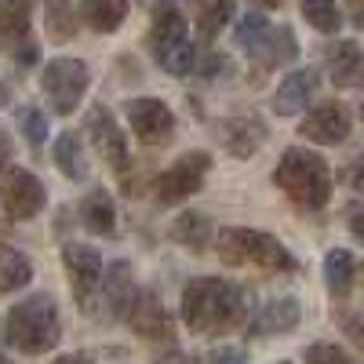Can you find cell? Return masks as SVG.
<instances>
[{"instance_id":"1","label":"cell","mask_w":364,"mask_h":364,"mask_svg":"<svg viewBox=\"0 0 364 364\" xmlns=\"http://www.w3.org/2000/svg\"><path fill=\"white\" fill-rule=\"evenodd\" d=\"M178 310L193 336H230L248 321V295L226 277H197L182 288Z\"/></svg>"},{"instance_id":"2","label":"cell","mask_w":364,"mask_h":364,"mask_svg":"<svg viewBox=\"0 0 364 364\" xmlns=\"http://www.w3.org/2000/svg\"><path fill=\"white\" fill-rule=\"evenodd\" d=\"M4 336L15 350L37 357L48 353L58 339H63V321H58V306L48 291L26 295L22 302H15L8 321H4Z\"/></svg>"},{"instance_id":"3","label":"cell","mask_w":364,"mask_h":364,"mask_svg":"<svg viewBox=\"0 0 364 364\" xmlns=\"http://www.w3.org/2000/svg\"><path fill=\"white\" fill-rule=\"evenodd\" d=\"M273 182L284 190L288 200H295L306 211L324 208L331 197V171H328L324 157H317L314 149H302V146L284 149L277 171H273Z\"/></svg>"},{"instance_id":"4","label":"cell","mask_w":364,"mask_h":364,"mask_svg":"<svg viewBox=\"0 0 364 364\" xmlns=\"http://www.w3.org/2000/svg\"><path fill=\"white\" fill-rule=\"evenodd\" d=\"M219 259L226 266H259V269H273V273H291L299 266L291 259V252L273 233L245 230V226H230L219 233Z\"/></svg>"},{"instance_id":"5","label":"cell","mask_w":364,"mask_h":364,"mask_svg":"<svg viewBox=\"0 0 364 364\" xmlns=\"http://www.w3.org/2000/svg\"><path fill=\"white\" fill-rule=\"evenodd\" d=\"M87 84H91V77L80 58H51L41 73V87L51 102V113H58V117H70L80 106Z\"/></svg>"},{"instance_id":"6","label":"cell","mask_w":364,"mask_h":364,"mask_svg":"<svg viewBox=\"0 0 364 364\" xmlns=\"http://www.w3.org/2000/svg\"><path fill=\"white\" fill-rule=\"evenodd\" d=\"M211 171V157L204 154H182L157 182H154V190H157V200L161 204H182L186 197H193L200 186H204V175Z\"/></svg>"},{"instance_id":"7","label":"cell","mask_w":364,"mask_h":364,"mask_svg":"<svg viewBox=\"0 0 364 364\" xmlns=\"http://www.w3.org/2000/svg\"><path fill=\"white\" fill-rule=\"evenodd\" d=\"M139 288L132 281V266L120 259L109 266V273H102V288L95 295V302H91V317H99V321H128V310H132V302H135Z\"/></svg>"},{"instance_id":"8","label":"cell","mask_w":364,"mask_h":364,"mask_svg":"<svg viewBox=\"0 0 364 364\" xmlns=\"http://www.w3.org/2000/svg\"><path fill=\"white\" fill-rule=\"evenodd\" d=\"M44 200H48L44 182L33 171H26V168H8L4 171V182H0V204H4V211L11 219L26 223V219L41 215Z\"/></svg>"},{"instance_id":"9","label":"cell","mask_w":364,"mask_h":364,"mask_svg":"<svg viewBox=\"0 0 364 364\" xmlns=\"http://www.w3.org/2000/svg\"><path fill=\"white\" fill-rule=\"evenodd\" d=\"M63 262H66V273H70V288H73V299L80 302L84 310H91L99 288H102V255L91 248V245H66L63 248Z\"/></svg>"},{"instance_id":"10","label":"cell","mask_w":364,"mask_h":364,"mask_svg":"<svg viewBox=\"0 0 364 364\" xmlns=\"http://www.w3.org/2000/svg\"><path fill=\"white\" fill-rule=\"evenodd\" d=\"M128 124L142 146H168L175 135V113L161 99H132L124 106Z\"/></svg>"},{"instance_id":"11","label":"cell","mask_w":364,"mask_h":364,"mask_svg":"<svg viewBox=\"0 0 364 364\" xmlns=\"http://www.w3.org/2000/svg\"><path fill=\"white\" fill-rule=\"evenodd\" d=\"M87 139H91L95 154L109 168L128 171V139H124V132L117 128V120H113V113L106 106H91V113H87Z\"/></svg>"},{"instance_id":"12","label":"cell","mask_w":364,"mask_h":364,"mask_svg":"<svg viewBox=\"0 0 364 364\" xmlns=\"http://www.w3.org/2000/svg\"><path fill=\"white\" fill-rule=\"evenodd\" d=\"M299 135L317 142V146H339L350 135V113L339 102H321L317 109H310L306 117H302Z\"/></svg>"},{"instance_id":"13","label":"cell","mask_w":364,"mask_h":364,"mask_svg":"<svg viewBox=\"0 0 364 364\" xmlns=\"http://www.w3.org/2000/svg\"><path fill=\"white\" fill-rule=\"evenodd\" d=\"M302 317V306L299 299L284 295V299H269L262 302V306L255 310V317L248 321V331L252 339H273V336H284V331H291Z\"/></svg>"},{"instance_id":"14","label":"cell","mask_w":364,"mask_h":364,"mask_svg":"<svg viewBox=\"0 0 364 364\" xmlns=\"http://www.w3.org/2000/svg\"><path fill=\"white\" fill-rule=\"evenodd\" d=\"M128 324L135 336L149 339V343H161V339H171V321H168V310L161 306V295L157 291H139L132 310H128Z\"/></svg>"},{"instance_id":"15","label":"cell","mask_w":364,"mask_h":364,"mask_svg":"<svg viewBox=\"0 0 364 364\" xmlns=\"http://www.w3.org/2000/svg\"><path fill=\"white\" fill-rule=\"evenodd\" d=\"M324 70L336 87H364V51L353 41H331L324 48Z\"/></svg>"},{"instance_id":"16","label":"cell","mask_w":364,"mask_h":364,"mask_svg":"<svg viewBox=\"0 0 364 364\" xmlns=\"http://www.w3.org/2000/svg\"><path fill=\"white\" fill-rule=\"evenodd\" d=\"M266 135H269L266 124L259 117H252V113H237V117H230L223 124V146H226V154L237 157V161L255 157L262 149V142H266Z\"/></svg>"},{"instance_id":"17","label":"cell","mask_w":364,"mask_h":364,"mask_svg":"<svg viewBox=\"0 0 364 364\" xmlns=\"http://www.w3.org/2000/svg\"><path fill=\"white\" fill-rule=\"evenodd\" d=\"M317 87H321L317 70H295V73H288V77L277 84V91H273V113H281V117L302 113V109L314 102Z\"/></svg>"},{"instance_id":"18","label":"cell","mask_w":364,"mask_h":364,"mask_svg":"<svg viewBox=\"0 0 364 364\" xmlns=\"http://www.w3.org/2000/svg\"><path fill=\"white\" fill-rule=\"evenodd\" d=\"M248 55H252V63H259V70H277V66L295 63L299 41H295V33H291L288 26H269L266 37H262Z\"/></svg>"},{"instance_id":"19","label":"cell","mask_w":364,"mask_h":364,"mask_svg":"<svg viewBox=\"0 0 364 364\" xmlns=\"http://www.w3.org/2000/svg\"><path fill=\"white\" fill-rule=\"evenodd\" d=\"M182 41H186V18H182L171 4H157L154 8V26H149V51L161 58Z\"/></svg>"},{"instance_id":"20","label":"cell","mask_w":364,"mask_h":364,"mask_svg":"<svg viewBox=\"0 0 364 364\" xmlns=\"http://www.w3.org/2000/svg\"><path fill=\"white\" fill-rule=\"evenodd\" d=\"M211 237H215V230H211V219L200 215V211H182V215L171 223V240L190 252H204L211 245Z\"/></svg>"},{"instance_id":"21","label":"cell","mask_w":364,"mask_h":364,"mask_svg":"<svg viewBox=\"0 0 364 364\" xmlns=\"http://www.w3.org/2000/svg\"><path fill=\"white\" fill-rule=\"evenodd\" d=\"M80 18L95 33H113L128 18V0H80Z\"/></svg>"},{"instance_id":"22","label":"cell","mask_w":364,"mask_h":364,"mask_svg":"<svg viewBox=\"0 0 364 364\" xmlns=\"http://www.w3.org/2000/svg\"><path fill=\"white\" fill-rule=\"evenodd\" d=\"M80 219H84V226H87L91 233L109 237V233L117 230V208H113L109 193H106V190H91V193L84 197V204H80Z\"/></svg>"},{"instance_id":"23","label":"cell","mask_w":364,"mask_h":364,"mask_svg":"<svg viewBox=\"0 0 364 364\" xmlns=\"http://www.w3.org/2000/svg\"><path fill=\"white\" fill-rule=\"evenodd\" d=\"M237 15L233 0H193V22H197V33L204 41H211L215 33H223L226 22Z\"/></svg>"},{"instance_id":"24","label":"cell","mask_w":364,"mask_h":364,"mask_svg":"<svg viewBox=\"0 0 364 364\" xmlns=\"http://www.w3.org/2000/svg\"><path fill=\"white\" fill-rule=\"evenodd\" d=\"M33 281V262H29L18 248L0 245V295H11Z\"/></svg>"},{"instance_id":"25","label":"cell","mask_w":364,"mask_h":364,"mask_svg":"<svg viewBox=\"0 0 364 364\" xmlns=\"http://www.w3.org/2000/svg\"><path fill=\"white\" fill-rule=\"evenodd\" d=\"M353 277H357V262L346 248H331L328 259H324V281H328V291L336 299H346L350 288H353Z\"/></svg>"},{"instance_id":"26","label":"cell","mask_w":364,"mask_h":364,"mask_svg":"<svg viewBox=\"0 0 364 364\" xmlns=\"http://www.w3.org/2000/svg\"><path fill=\"white\" fill-rule=\"evenodd\" d=\"M51 157H55L58 171H63L66 178L80 182V175H84V146H80V132H63V135H58L55 146H51Z\"/></svg>"},{"instance_id":"27","label":"cell","mask_w":364,"mask_h":364,"mask_svg":"<svg viewBox=\"0 0 364 364\" xmlns=\"http://www.w3.org/2000/svg\"><path fill=\"white\" fill-rule=\"evenodd\" d=\"M44 18H48V33L51 41H73L80 29V15L70 0H48L44 4Z\"/></svg>"},{"instance_id":"28","label":"cell","mask_w":364,"mask_h":364,"mask_svg":"<svg viewBox=\"0 0 364 364\" xmlns=\"http://www.w3.org/2000/svg\"><path fill=\"white\" fill-rule=\"evenodd\" d=\"M302 18L317 33H339V26H343V11L336 0H302Z\"/></svg>"},{"instance_id":"29","label":"cell","mask_w":364,"mask_h":364,"mask_svg":"<svg viewBox=\"0 0 364 364\" xmlns=\"http://www.w3.org/2000/svg\"><path fill=\"white\" fill-rule=\"evenodd\" d=\"M0 33L4 41H18L29 33V0H0Z\"/></svg>"},{"instance_id":"30","label":"cell","mask_w":364,"mask_h":364,"mask_svg":"<svg viewBox=\"0 0 364 364\" xmlns=\"http://www.w3.org/2000/svg\"><path fill=\"white\" fill-rule=\"evenodd\" d=\"M157 63H161V70L171 73V77H186V73H193V44H190V41L175 44L168 55L157 58Z\"/></svg>"},{"instance_id":"31","label":"cell","mask_w":364,"mask_h":364,"mask_svg":"<svg viewBox=\"0 0 364 364\" xmlns=\"http://www.w3.org/2000/svg\"><path fill=\"white\" fill-rule=\"evenodd\" d=\"M266 29H269V22H266V15H259V11H252V15H245V22L237 26V44L245 48V51H252L262 37H266Z\"/></svg>"},{"instance_id":"32","label":"cell","mask_w":364,"mask_h":364,"mask_svg":"<svg viewBox=\"0 0 364 364\" xmlns=\"http://www.w3.org/2000/svg\"><path fill=\"white\" fill-rule=\"evenodd\" d=\"M18 128H22V135L29 139V146H33V149L44 146V139H48V120H44L41 109H22V113H18Z\"/></svg>"},{"instance_id":"33","label":"cell","mask_w":364,"mask_h":364,"mask_svg":"<svg viewBox=\"0 0 364 364\" xmlns=\"http://www.w3.org/2000/svg\"><path fill=\"white\" fill-rule=\"evenodd\" d=\"M306 364H350V357L336 343H314L306 350Z\"/></svg>"},{"instance_id":"34","label":"cell","mask_w":364,"mask_h":364,"mask_svg":"<svg viewBox=\"0 0 364 364\" xmlns=\"http://www.w3.org/2000/svg\"><path fill=\"white\" fill-rule=\"evenodd\" d=\"M186 364H248V360H245V353L233 350V346H219V350H208V353H200V357H193Z\"/></svg>"},{"instance_id":"35","label":"cell","mask_w":364,"mask_h":364,"mask_svg":"<svg viewBox=\"0 0 364 364\" xmlns=\"http://www.w3.org/2000/svg\"><path fill=\"white\" fill-rule=\"evenodd\" d=\"M336 321H339V328L346 331V336L357 343V346H364V317L360 314H350V310H339L336 314Z\"/></svg>"},{"instance_id":"36","label":"cell","mask_w":364,"mask_h":364,"mask_svg":"<svg viewBox=\"0 0 364 364\" xmlns=\"http://www.w3.org/2000/svg\"><path fill=\"white\" fill-rule=\"evenodd\" d=\"M346 223H350V233L364 245V204H350L346 208Z\"/></svg>"},{"instance_id":"37","label":"cell","mask_w":364,"mask_h":364,"mask_svg":"<svg viewBox=\"0 0 364 364\" xmlns=\"http://www.w3.org/2000/svg\"><path fill=\"white\" fill-rule=\"evenodd\" d=\"M343 178L350 182L353 190H364V157H357V161H353V164L343 171Z\"/></svg>"},{"instance_id":"38","label":"cell","mask_w":364,"mask_h":364,"mask_svg":"<svg viewBox=\"0 0 364 364\" xmlns=\"http://www.w3.org/2000/svg\"><path fill=\"white\" fill-rule=\"evenodd\" d=\"M346 11H350L353 26H357V29H364V0H346Z\"/></svg>"},{"instance_id":"39","label":"cell","mask_w":364,"mask_h":364,"mask_svg":"<svg viewBox=\"0 0 364 364\" xmlns=\"http://www.w3.org/2000/svg\"><path fill=\"white\" fill-rule=\"evenodd\" d=\"M55 364H91L87 353H63V357H55Z\"/></svg>"},{"instance_id":"40","label":"cell","mask_w":364,"mask_h":364,"mask_svg":"<svg viewBox=\"0 0 364 364\" xmlns=\"http://www.w3.org/2000/svg\"><path fill=\"white\" fill-rule=\"evenodd\" d=\"M8 161H11V142H8L4 132H0V168H8Z\"/></svg>"},{"instance_id":"41","label":"cell","mask_w":364,"mask_h":364,"mask_svg":"<svg viewBox=\"0 0 364 364\" xmlns=\"http://www.w3.org/2000/svg\"><path fill=\"white\" fill-rule=\"evenodd\" d=\"M259 8H266V11H277V8H284V0H255Z\"/></svg>"},{"instance_id":"42","label":"cell","mask_w":364,"mask_h":364,"mask_svg":"<svg viewBox=\"0 0 364 364\" xmlns=\"http://www.w3.org/2000/svg\"><path fill=\"white\" fill-rule=\"evenodd\" d=\"M4 343H8V336H4V324H0V364H8L4 360Z\"/></svg>"},{"instance_id":"43","label":"cell","mask_w":364,"mask_h":364,"mask_svg":"<svg viewBox=\"0 0 364 364\" xmlns=\"http://www.w3.org/2000/svg\"><path fill=\"white\" fill-rule=\"evenodd\" d=\"M360 120H364V106H360Z\"/></svg>"},{"instance_id":"44","label":"cell","mask_w":364,"mask_h":364,"mask_svg":"<svg viewBox=\"0 0 364 364\" xmlns=\"http://www.w3.org/2000/svg\"><path fill=\"white\" fill-rule=\"evenodd\" d=\"M0 44H4V33H0Z\"/></svg>"},{"instance_id":"45","label":"cell","mask_w":364,"mask_h":364,"mask_svg":"<svg viewBox=\"0 0 364 364\" xmlns=\"http://www.w3.org/2000/svg\"><path fill=\"white\" fill-rule=\"evenodd\" d=\"M277 364H288V360H277Z\"/></svg>"}]
</instances>
